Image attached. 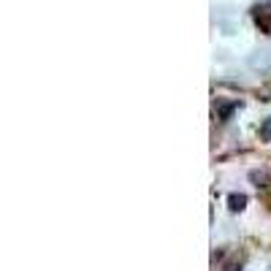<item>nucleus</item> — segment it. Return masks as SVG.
Listing matches in <instances>:
<instances>
[{
	"label": "nucleus",
	"instance_id": "obj_2",
	"mask_svg": "<svg viewBox=\"0 0 271 271\" xmlns=\"http://www.w3.org/2000/svg\"><path fill=\"white\" fill-rule=\"evenodd\" d=\"M228 204H230V209H233V212H241V209H244V204H247V198H244V195H230Z\"/></svg>",
	"mask_w": 271,
	"mask_h": 271
},
{
	"label": "nucleus",
	"instance_id": "obj_3",
	"mask_svg": "<svg viewBox=\"0 0 271 271\" xmlns=\"http://www.w3.org/2000/svg\"><path fill=\"white\" fill-rule=\"evenodd\" d=\"M261 141H271V119L261 125Z\"/></svg>",
	"mask_w": 271,
	"mask_h": 271
},
{
	"label": "nucleus",
	"instance_id": "obj_1",
	"mask_svg": "<svg viewBox=\"0 0 271 271\" xmlns=\"http://www.w3.org/2000/svg\"><path fill=\"white\" fill-rule=\"evenodd\" d=\"M250 179L255 182L258 187H266V184H269V174H266V171H252V174H250Z\"/></svg>",
	"mask_w": 271,
	"mask_h": 271
}]
</instances>
